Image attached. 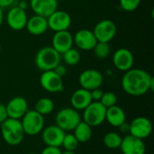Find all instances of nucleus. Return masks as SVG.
I'll return each mask as SVG.
<instances>
[{
    "label": "nucleus",
    "mask_w": 154,
    "mask_h": 154,
    "mask_svg": "<svg viewBox=\"0 0 154 154\" xmlns=\"http://www.w3.org/2000/svg\"><path fill=\"white\" fill-rule=\"evenodd\" d=\"M30 6L35 14L47 18L58 9V0H30Z\"/></svg>",
    "instance_id": "6ab92c4d"
},
{
    "label": "nucleus",
    "mask_w": 154,
    "mask_h": 154,
    "mask_svg": "<svg viewBox=\"0 0 154 154\" xmlns=\"http://www.w3.org/2000/svg\"><path fill=\"white\" fill-rule=\"evenodd\" d=\"M92 51H94V54L97 58L104 60L109 56L111 52V47L109 45V42H97Z\"/></svg>",
    "instance_id": "a878e982"
},
{
    "label": "nucleus",
    "mask_w": 154,
    "mask_h": 154,
    "mask_svg": "<svg viewBox=\"0 0 154 154\" xmlns=\"http://www.w3.org/2000/svg\"><path fill=\"white\" fill-rule=\"evenodd\" d=\"M54 109V103L51 98L42 97L40 98L34 106V110L42 116L51 114Z\"/></svg>",
    "instance_id": "b1692460"
},
{
    "label": "nucleus",
    "mask_w": 154,
    "mask_h": 154,
    "mask_svg": "<svg viewBox=\"0 0 154 154\" xmlns=\"http://www.w3.org/2000/svg\"><path fill=\"white\" fill-rule=\"evenodd\" d=\"M61 151L60 147H54V146H46L42 152L41 154H61Z\"/></svg>",
    "instance_id": "2f4dec72"
},
{
    "label": "nucleus",
    "mask_w": 154,
    "mask_h": 154,
    "mask_svg": "<svg viewBox=\"0 0 154 154\" xmlns=\"http://www.w3.org/2000/svg\"><path fill=\"white\" fill-rule=\"evenodd\" d=\"M65 134L66 133L56 125H49L46 128L42 129V138L43 143L47 146L60 147L62 144V141L65 136Z\"/></svg>",
    "instance_id": "2eb2a0df"
},
{
    "label": "nucleus",
    "mask_w": 154,
    "mask_h": 154,
    "mask_svg": "<svg viewBox=\"0 0 154 154\" xmlns=\"http://www.w3.org/2000/svg\"><path fill=\"white\" fill-rule=\"evenodd\" d=\"M125 119H126L125 113L120 106L116 105V106L106 108V120L112 126L118 127L124 122H125Z\"/></svg>",
    "instance_id": "4be33fe9"
},
{
    "label": "nucleus",
    "mask_w": 154,
    "mask_h": 154,
    "mask_svg": "<svg viewBox=\"0 0 154 154\" xmlns=\"http://www.w3.org/2000/svg\"><path fill=\"white\" fill-rule=\"evenodd\" d=\"M1 134L5 142L9 145H18L24 138V131L20 120L7 118L1 124Z\"/></svg>",
    "instance_id": "f03ea898"
},
{
    "label": "nucleus",
    "mask_w": 154,
    "mask_h": 154,
    "mask_svg": "<svg viewBox=\"0 0 154 154\" xmlns=\"http://www.w3.org/2000/svg\"><path fill=\"white\" fill-rule=\"evenodd\" d=\"M27 20L28 16L25 10L19 6H14L7 12L6 23L14 31H22L24 29Z\"/></svg>",
    "instance_id": "9b49d317"
},
{
    "label": "nucleus",
    "mask_w": 154,
    "mask_h": 154,
    "mask_svg": "<svg viewBox=\"0 0 154 154\" xmlns=\"http://www.w3.org/2000/svg\"><path fill=\"white\" fill-rule=\"evenodd\" d=\"M118 128L120 129V131L123 134H129V132H130V124H128L126 122H124L121 125L118 126Z\"/></svg>",
    "instance_id": "f704fd0d"
},
{
    "label": "nucleus",
    "mask_w": 154,
    "mask_h": 154,
    "mask_svg": "<svg viewBox=\"0 0 154 154\" xmlns=\"http://www.w3.org/2000/svg\"><path fill=\"white\" fill-rule=\"evenodd\" d=\"M1 49H2V47H1V43H0V52H1Z\"/></svg>",
    "instance_id": "58836bf2"
},
{
    "label": "nucleus",
    "mask_w": 154,
    "mask_h": 154,
    "mask_svg": "<svg viewBox=\"0 0 154 154\" xmlns=\"http://www.w3.org/2000/svg\"><path fill=\"white\" fill-rule=\"evenodd\" d=\"M121 85L123 90L130 96L140 97L154 88V78L142 69H131L125 72Z\"/></svg>",
    "instance_id": "f257e3e1"
},
{
    "label": "nucleus",
    "mask_w": 154,
    "mask_h": 154,
    "mask_svg": "<svg viewBox=\"0 0 154 154\" xmlns=\"http://www.w3.org/2000/svg\"><path fill=\"white\" fill-rule=\"evenodd\" d=\"M74 44L73 35L68 31H60L55 32V34L52 37V47L61 55L66 51L72 48Z\"/></svg>",
    "instance_id": "a211bd4d"
},
{
    "label": "nucleus",
    "mask_w": 154,
    "mask_h": 154,
    "mask_svg": "<svg viewBox=\"0 0 154 154\" xmlns=\"http://www.w3.org/2000/svg\"><path fill=\"white\" fill-rule=\"evenodd\" d=\"M56 125L66 131H73L81 122V116L78 110L73 107H65L60 110L56 115Z\"/></svg>",
    "instance_id": "20e7f679"
},
{
    "label": "nucleus",
    "mask_w": 154,
    "mask_h": 154,
    "mask_svg": "<svg viewBox=\"0 0 154 154\" xmlns=\"http://www.w3.org/2000/svg\"><path fill=\"white\" fill-rule=\"evenodd\" d=\"M54 72H56L60 77H64L67 73V68L64 66V65H61L60 63L58 64L55 68H54Z\"/></svg>",
    "instance_id": "473e14b6"
},
{
    "label": "nucleus",
    "mask_w": 154,
    "mask_h": 154,
    "mask_svg": "<svg viewBox=\"0 0 154 154\" xmlns=\"http://www.w3.org/2000/svg\"><path fill=\"white\" fill-rule=\"evenodd\" d=\"M6 111L9 118L21 119L24 114L28 111V104L25 98L23 97H14L7 103Z\"/></svg>",
    "instance_id": "f3484780"
},
{
    "label": "nucleus",
    "mask_w": 154,
    "mask_h": 154,
    "mask_svg": "<svg viewBox=\"0 0 154 154\" xmlns=\"http://www.w3.org/2000/svg\"><path fill=\"white\" fill-rule=\"evenodd\" d=\"M103 75L101 72L94 69L84 70L79 78V83L80 87L89 91L99 88L103 83Z\"/></svg>",
    "instance_id": "1a4fd4ad"
},
{
    "label": "nucleus",
    "mask_w": 154,
    "mask_h": 154,
    "mask_svg": "<svg viewBox=\"0 0 154 154\" xmlns=\"http://www.w3.org/2000/svg\"><path fill=\"white\" fill-rule=\"evenodd\" d=\"M79 143L73 134H65L61 146H63L65 151H75L79 146Z\"/></svg>",
    "instance_id": "cd10ccee"
},
{
    "label": "nucleus",
    "mask_w": 154,
    "mask_h": 154,
    "mask_svg": "<svg viewBox=\"0 0 154 154\" xmlns=\"http://www.w3.org/2000/svg\"><path fill=\"white\" fill-rule=\"evenodd\" d=\"M61 154H76L74 151H65L63 152H61Z\"/></svg>",
    "instance_id": "4c0bfd02"
},
{
    "label": "nucleus",
    "mask_w": 154,
    "mask_h": 154,
    "mask_svg": "<svg viewBox=\"0 0 154 154\" xmlns=\"http://www.w3.org/2000/svg\"><path fill=\"white\" fill-rule=\"evenodd\" d=\"M119 148L123 154H145L146 152V146L143 140L131 134H127L122 138Z\"/></svg>",
    "instance_id": "4468645a"
},
{
    "label": "nucleus",
    "mask_w": 154,
    "mask_h": 154,
    "mask_svg": "<svg viewBox=\"0 0 154 154\" xmlns=\"http://www.w3.org/2000/svg\"><path fill=\"white\" fill-rule=\"evenodd\" d=\"M113 63L117 69L125 72L131 69L134 66V54L128 49L120 48L116 50L113 54Z\"/></svg>",
    "instance_id": "ddd939ff"
},
{
    "label": "nucleus",
    "mask_w": 154,
    "mask_h": 154,
    "mask_svg": "<svg viewBox=\"0 0 154 154\" xmlns=\"http://www.w3.org/2000/svg\"><path fill=\"white\" fill-rule=\"evenodd\" d=\"M106 108L111 107L113 106H116L117 103V97L114 92H106L103 94L100 101H99Z\"/></svg>",
    "instance_id": "c85d7f7f"
},
{
    "label": "nucleus",
    "mask_w": 154,
    "mask_h": 154,
    "mask_svg": "<svg viewBox=\"0 0 154 154\" xmlns=\"http://www.w3.org/2000/svg\"><path fill=\"white\" fill-rule=\"evenodd\" d=\"M83 111L84 122L91 127H97L106 120V108L98 101H92Z\"/></svg>",
    "instance_id": "423d86ee"
},
{
    "label": "nucleus",
    "mask_w": 154,
    "mask_h": 154,
    "mask_svg": "<svg viewBox=\"0 0 154 154\" xmlns=\"http://www.w3.org/2000/svg\"><path fill=\"white\" fill-rule=\"evenodd\" d=\"M3 20H4V14H3V9L0 7V26L3 23Z\"/></svg>",
    "instance_id": "e433bc0d"
},
{
    "label": "nucleus",
    "mask_w": 154,
    "mask_h": 154,
    "mask_svg": "<svg viewBox=\"0 0 154 154\" xmlns=\"http://www.w3.org/2000/svg\"><path fill=\"white\" fill-rule=\"evenodd\" d=\"M104 92L99 88H96V89H93L90 91V95H91V98H92V101H100L102 96H103Z\"/></svg>",
    "instance_id": "7c9ffc66"
},
{
    "label": "nucleus",
    "mask_w": 154,
    "mask_h": 154,
    "mask_svg": "<svg viewBox=\"0 0 154 154\" xmlns=\"http://www.w3.org/2000/svg\"><path fill=\"white\" fill-rule=\"evenodd\" d=\"M40 84L44 90L50 93H59L64 89L62 78L54 70L42 71L40 77Z\"/></svg>",
    "instance_id": "6e6552de"
},
{
    "label": "nucleus",
    "mask_w": 154,
    "mask_h": 154,
    "mask_svg": "<svg viewBox=\"0 0 154 154\" xmlns=\"http://www.w3.org/2000/svg\"><path fill=\"white\" fill-rule=\"evenodd\" d=\"M7 118H9V117H8V115H7L6 106L4 104H1L0 103V123L2 124Z\"/></svg>",
    "instance_id": "72a5a7b5"
},
{
    "label": "nucleus",
    "mask_w": 154,
    "mask_h": 154,
    "mask_svg": "<svg viewBox=\"0 0 154 154\" xmlns=\"http://www.w3.org/2000/svg\"><path fill=\"white\" fill-rule=\"evenodd\" d=\"M61 55H62V59H63L64 62L69 66L77 65L80 60L79 51L77 49H74L73 47L70 48L69 50L66 51L65 52H63Z\"/></svg>",
    "instance_id": "bb28decb"
},
{
    "label": "nucleus",
    "mask_w": 154,
    "mask_h": 154,
    "mask_svg": "<svg viewBox=\"0 0 154 154\" xmlns=\"http://www.w3.org/2000/svg\"><path fill=\"white\" fill-rule=\"evenodd\" d=\"M119 4L123 10L133 12L140 6L141 0H119Z\"/></svg>",
    "instance_id": "c756f323"
},
{
    "label": "nucleus",
    "mask_w": 154,
    "mask_h": 154,
    "mask_svg": "<svg viewBox=\"0 0 154 154\" xmlns=\"http://www.w3.org/2000/svg\"><path fill=\"white\" fill-rule=\"evenodd\" d=\"M73 42L76 46L82 51H92L97 42L93 31L88 29H80L73 36Z\"/></svg>",
    "instance_id": "dca6fc26"
},
{
    "label": "nucleus",
    "mask_w": 154,
    "mask_h": 154,
    "mask_svg": "<svg viewBox=\"0 0 154 154\" xmlns=\"http://www.w3.org/2000/svg\"><path fill=\"white\" fill-rule=\"evenodd\" d=\"M25 28L32 35H42L49 29L47 18L38 14H34L32 17L28 18Z\"/></svg>",
    "instance_id": "aec40b11"
},
{
    "label": "nucleus",
    "mask_w": 154,
    "mask_h": 154,
    "mask_svg": "<svg viewBox=\"0 0 154 154\" xmlns=\"http://www.w3.org/2000/svg\"><path fill=\"white\" fill-rule=\"evenodd\" d=\"M104 144L108 148V149H117L120 147L121 143H122V137L120 134L115 132H109L104 136Z\"/></svg>",
    "instance_id": "393cba45"
},
{
    "label": "nucleus",
    "mask_w": 154,
    "mask_h": 154,
    "mask_svg": "<svg viewBox=\"0 0 154 154\" xmlns=\"http://www.w3.org/2000/svg\"><path fill=\"white\" fill-rule=\"evenodd\" d=\"M74 131V136L78 140L79 143H87L91 139L92 136V127L89 126L87 123L84 121H81L76 128L73 130Z\"/></svg>",
    "instance_id": "5701e85b"
},
{
    "label": "nucleus",
    "mask_w": 154,
    "mask_h": 154,
    "mask_svg": "<svg viewBox=\"0 0 154 154\" xmlns=\"http://www.w3.org/2000/svg\"><path fill=\"white\" fill-rule=\"evenodd\" d=\"M152 131V122L144 116H139L134 118L130 124L129 134L139 139H145L149 137Z\"/></svg>",
    "instance_id": "f8f14e48"
},
{
    "label": "nucleus",
    "mask_w": 154,
    "mask_h": 154,
    "mask_svg": "<svg viewBox=\"0 0 154 154\" xmlns=\"http://www.w3.org/2000/svg\"><path fill=\"white\" fill-rule=\"evenodd\" d=\"M60 54L52 46H46L37 51L34 63L42 71L53 70L54 68L60 63Z\"/></svg>",
    "instance_id": "7ed1b4c3"
},
{
    "label": "nucleus",
    "mask_w": 154,
    "mask_h": 154,
    "mask_svg": "<svg viewBox=\"0 0 154 154\" xmlns=\"http://www.w3.org/2000/svg\"><path fill=\"white\" fill-rule=\"evenodd\" d=\"M116 25L109 19H104L99 21L93 29V33L97 42H109L116 34Z\"/></svg>",
    "instance_id": "0eeeda50"
},
{
    "label": "nucleus",
    "mask_w": 154,
    "mask_h": 154,
    "mask_svg": "<svg viewBox=\"0 0 154 154\" xmlns=\"http://www.w3.org/2000/svg\"><path fill=\"white\" fill-rule=\"evenodd\" d=\"M21 119L23 129L27 135H37L44 127L43 116L35 110H28Z\"/></svg>",
    "instance_id": "39448f33"
},
{
    "label": "nucleus",
    "mask_w": 154,
    "mask_h": 154,
    "mask_svg": "<svg viewBox=\"0 0 154 154\" xmlns=\"http://www.w3.org/2000/svg\"><path fill=\"white\" fill-rule=\"evenodd\" d=\"M92 102L90 91L85 88H79L73 92L70 97V103L74 109L76 110H84L90 103Z\"/></svg>",
    "instance_id": "412c9836"
},
{
    "label": "nucleus",
    "mask_w": 154,
    "mask_h": 154,
    "mask_svg": "<svg viewBox=\"0 0 154 154\" xmlns=\"http://www.w3.org/2000/svg\"><path fill=\"white\" fill-rule=\"evenodd\" d=\"M14 3V0H0V7L2 9L7 8V7L12 6Z\"/></svg>",
    "instance_id": "c9c22d12"
},
{
    "label": "nucleus",
    "mask_w": 154,
    "mask_h": 154,
    "mask_svg": "<svg viewBox=\"0 0 154 154\" xmlns=\"http://www.w3.org/2000/svg\"><path fill=\"white\" fill-rule=\"evenodd\" d=\"M28 154H37V153H28Z\"/></svg>",
    "instance_id": "ea45409f"
},
{
    "label": "nucleus",
    "mask_w": 154,
    "mask_h": 154,
    "mask_svg": "<svg viewBox=\"0 0 154 154\" xmlns=\"http://www.w3.org/2000/svg\"><path fill=\"white\" fill-rule=\"evenodd\" d=\"M49 29L54 32L66 31L71 25L70 15L63 10H56L49 17H47Z\"/></svg>",
    "instance_id": "9d476101"
}]
</instances>
